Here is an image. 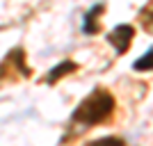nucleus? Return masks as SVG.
Returning <instances> with one entry per match:
<instances>
[{
	"label": "nucleus",
	"mask_w": 153,
	"mask_h": 146,
	"mask_svg": "<svg viewBox=\"0 0 153 146\" xmlns=\"http://www.w3.org/2000/svg\"><path fill=\"white\" fill-rule=\"evenodd\" d=\"M114 110V98L110 91L105 89H94L87 98H85L80 105L76 107L71 119L76 123H82V126H94V123H101L105 121Z\"/></svg>",
	"instance_id": "obj_1"
},
{
	"label": "nucleus",
	"mask_w": 153,
	"mask_h": 146,
	"mask_svg": "<svg viewBox=\"0 0 153 146\" xmlns=\"http://www.w3.org/2000/svg\"><path fill=\"white\" fill-rule=\"evenodd\" d=\"M103 9H105V7H103L101 2H98V5H94V7L89 9V12H87V16H85V25H82V30L87 32V34H96V32L101 30L98 16L103 14Z\"/></svg>",
	"instance_id": "obj_3"
},
{
	"label": "nucleus",
	"mask_w": 153,
	"mask_h": 146,
	"mask_svg": "<svg viewBox=\"0 0 153 146\" xmlns=\"http://www.w3.org/2000/svg\"><path fill=\"white\" fill-rule=\"evenodd\" d=\"M133 37H135V30H133V25H117L114 30L108 34V41L112 46H114V50L119 53V55H123V53L130 48V44H133Z\"/></svg>",
	"instance_id": "obj_2"
},
{
	"label": "nucleus",
	"mask_w": 153,
	"mask_h": 146,
	"mask_svg": "<svg viewBox=\"0 0 153 146\" xmlns=\"http://www.w3.org/2000/svg\"><path fill=\"white\" fill-rule=\"evenodd\" d=\"M87 146H126V142L119 139V137H103V139L89 142Z\"/></svg>",
	"instance_id": "obj_6"
},
{
	"label": "nucleus",
	"mask_w": 153,
	"mask_h": 146,
	"mask_svg": "<svg viewBox=\"0 0 153 146\" xmlns=\"http://www.w3.org/2000/svg\"><path fill=\"white\" fill-rule=\"evenodd\" d=\"M133 69L135 71H153V48L146 53V55H142L140 59H135Z\"/></svg>",
	"instance_id": "obj_5"
},
{
	"label": "nucleus",
	"mask_w": 153,
	"mask_h": 146,
	"mask_svg": "<svg viewBox=\"0 0 153 146\" xmlns=\"http://www.w3.org/2000/svg\"><path fill=\"white\" fill-rule=\"evenodd\" d=\"M78 66L73 62H69V59H66V62H62V64H57V66H55V69H51V73H48V78H46V80H48V82H57L59 78H64L66 76V73H71V71H76Z\"/></svg>",
	"instance_id": "obj_4"
}]
</instances>
